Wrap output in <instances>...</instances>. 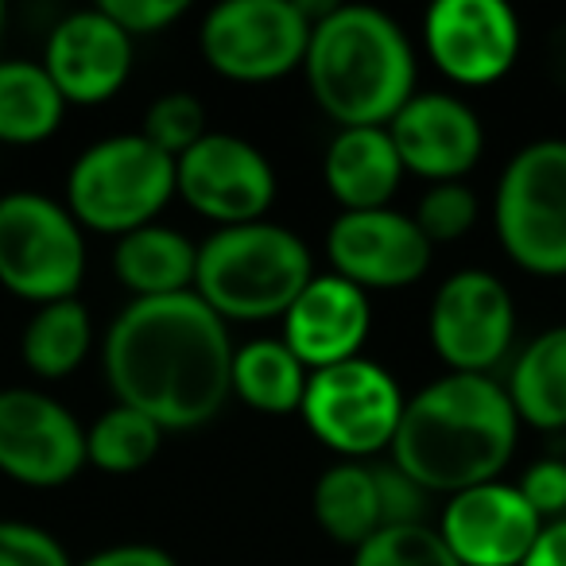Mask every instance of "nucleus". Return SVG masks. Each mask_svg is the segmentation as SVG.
<instances>
[{
    "mask_svg": "<svg viewBox=\"0 0 566 566\" xmlns=\"http://www.w3.org/2000/svg\"><path fill=\"white\" fill-rule=\"evenodd\" d=\"M164 427L156 419H148L144 411L113 403L109 411L94 419L86 427V465L113 478H128L140 473L144 465H151V458L164 447Z\"/></svg>",
    "mask_w": 566,
    "mask_h": 566,
    "instance_id": "obj_26",
    "label": "nucleus"
},
{
    "mask_svg": "<svg viewBox=\"0 0 566 566\" xmlns=\"http://www.w3.org/2000/svg\"><path fill=\"white\" fill-rule=\"evenodd\" d=\"M323 179L342 213L388 210L403 179L388 128H338L323 156Z\"/></svg>",
    "mask_w": 566,
    "mask_h": 566,
    "instance_id": "obj_19",
    "label": "nucleus"
},
{
    "mask_svg": "<svg viewBox=\"0 0 566 566\" xmlns=\"http://www.w3.org/2000/svg\"><path fill=\"white\" fill-rule=\"evenodd\" d=\"M4 20H9V12H4V4H0V43H4Z\"/></svg>",
    "mask_w": 566,
    "mask_h": 566,
    "instance_id": "obj_36",
    "label": "nucleus"
},
{
    "mask_svg": "<svg viewBox=\"0 0 566 566\" xmlns=\"http://www.w3.org/2000/svg\"><path fill=\"white\" fill-rule=\"evenodd\" d=\"M66 102L48 78L43 63L0 59V144L32 148L59 133Z\"/></svg>",
    "mask_w": 566,
    "mask_h": 566,
    "instance_id": "obj_23",
    "label": "nucleus"
},
{
    "mask_svg": "<svg viewBox=\"0 0 566 566\" xmlns=\"http://www.w3.org/2000/svg\"><path fill=\"white\" fill-rule=\"evenodd\" d=\"M315 105L342 128H385L416 94V55L388 12L326 4L303 55Z\"/></svg>",
    "mask_w": 566,
    "mask_h": 566,
    "instance_id": "obj_3",
    "label": "nucleus"
},
{
    "mask_svg": "<svg viewBox=\"0 0 566 566\" xmlns=\"http://www.w3.org/2000/svg\"><path fill=\"white\" fill-rule=\"evenodd\" d=\"M539 527L520 489L496 478L450 496L439 535L462 566H520Z\"/></svg>",
    "mask_w": 566,
    "mask_h": 566,
    "instance_id": "obj_17",
    "label": "nucleus"
},
{
    "mask_svg": "<svg viewBox=\"0 0 566 566\" xmlns=\"http://www.w3.org/2000/svg\"><path fill=\"white\" fill-rule=\"evenodd\" d=\"M206 133H210L206 128V105L195 94H182V90L156 97L148 105V113H144V128H140L144 140L156 144L171 159H179L182 151L195 148Z\"/></svg>",
    "mask_w": 566,
    "mask_h": 566,
    "instance_id": "obj_28",
    "label": "nucleus"
},
{
    "mask_svg": "<svg viewBox=\"0 0 566 566\" xmlns=\"http://www.w3.org/2000/svg\"><path fill=\"white\" fill-rule=\"evenodd\" d=\"M311 280L307 241L275 221L226 226L198 244L195 295L226 326L283 318Z\"/></svg>",
    "mask_w": 566,
    "mask_h": 566,
    "instance_id": "obj_4",
    "label": "nucleus"
},
{
    "mask_svg": "<svg viewBox=\"0 0 566 566\" xmlns=\"http://www.w3.org/2000/svg\"><path fill=\"white\" fill-rule=\"evenodd\" d=\"M311 12L300 0H226L206 12L198 48L229 82H275L303 66Z\"/></svg>",
    "mask_w": 566,
    "mask_h": 566,
    "instance_id": "obj_9",
    "label": "nucleus"
},
{
    "mask_svg": "<svg viewBox=\"0 0 566 566\" xmlns=\"http://www.w3.org/2000/svg\"><path fill=\"white\" fill-rule=\"evenodd\" d=\"M403 403L408 396L385 365L354 357L311 373L300 416L323 447H331L346 462H361L392 447Z\"/></svg>",
    "mask_w": 566,
    "mask_h": 566,
    "instance_id": "obj_8",
    "label": "nucleus"
},
{
    "mask_svg": "<svg viewBox=\"0 0 566 566\" xmlns=\"http://www.w3.org/2000/svg\"><path fill=\"white\" fill-rule=\"evenodd\" d=\"M520 566H566V516L539 527L532 551Z\"/></svg>",
    "mask_w": 566,
    "mask_h": 566,
    "instance_id": "obj_35",
    "label": "nucleus"
},
{
    "mask_svg": "<svg viewBox=\"0 0 566 566\" xmlns=\"http://www.w3.org/2000/svg\"><path fill=\"white\" fill-rule=\"evenodd\" d=\"M82 470L86 427L78 416L40 388H0V473L28 489H59Z\"/></svg>",
    "mask_w": 566,
    "mask_h": 566,
    "instance_id": "obj_11",
    "label": "nucleus"
},
{
    "mask_svg": "<svg viewBox=\"0 0 566 566\" xmlns=\"http://www.w3.org/2000/svg\"><path fill=\"white\" fill-rule=\"evenodd\" d=\"M105 380L164 431L202 427L226 408L233 342L195 292L133 300L105 334Z\"/></svg>",
    "mask_w": 566,
    "mask_h": 566,
    "instance_id": "obj_1",
    "label": "nucleus"
},
{
    "mask_svg": "<svg viewBox=\"0 0 566 566\" xmlns=\"http://www.w3.org/2000/svg\"><path fill=\"white\" fill-rule=\"evenodd\" d=\"M431 241L400 210L338 213L326 229L331 272L369 292H400L431 268Z\"/></svg>",
    "mask_w": 566,
    "mask_h": 566,
    "instance_id": "obj_14",
    "label": "nucleus"
},
{
    "mask_svg": "<svg viewBox=\"0 0 566 566\" xmlns=\"http://www.w3.org/2000/svg\"><path fill=\"white\" fill-rule=\"evenodd\" d=\"M377 470V465H373ZM377 501H380V527H403V524H423L427 516V493L400 473L396 465L377 470Z\"/></svg>",
    "mask_w": 566,
    "mask_h": 566,
    "instance_id": "obj_32",
    "label": "nucleus"
},
{
    "mask_svg": "<svg viewBox=\"0 0 566 566\" xmlns=\"http://www.w3.org/2000/svg\"><path fill=\"white\" fill-rule=\"evenodd\" d=\"M385 128L403 171L431 182H462L485 151L481 117L454 94H411Z\"/></svg>",
    "mask_w": 566,
    "mask_h": 566,
    "instance_id": "obj_16",
    "label": "nucleus"
},
{
    "mask_svg": "<svg viewBox=\"0 0 566 566\" xmlns=\"http://www.w3.org/2000/svg\"><path fill=\"white\" fill-rule=\"evenodd\" d=\"M520 419L504 385L478 373H447L403 403L392 465L423 493H462L496 481L512 462Z\"/></svg>",
    "mask_w": 566,
    "mask_h": 566,
    "instance_id": "obj_2",
    "label": "nucleus"
},
{
    "mask_svg": "<svg viewBox=\"0 0 566 566\" xmlns=\"http://www.w3.org/2000/svg\"><path fill=\"white\" fill-rule=\"evenodd\" d=\"M90 346H94V318L78 295L35 307L20 334V357L40 380L71 377L90 357Z\"/></svg>",
    "mask_w": 566,
    "mask_h": 566,
    "instance_id": "obj_24",
    "label": "nucleus"
},
{
    "mask_svg": "<svg viewBox=\"0 0 566 566\" xmlns=\"http://www.w3.org/2000/svg\"><path fill=\"white\" fill-rule=\"evenodd\" d=\"M354 566H462L442 543L439 527H380L354 551Z\"/></svg>",
    "mask_w": 566,
    "mask_h": 566,
    "instance_id": "obj_27",
    "label": "nucleus"
},
{
    "mask_svg": "<svg viewBox=\"0 0 566 566\" xmlns=\"http://www.w3.org/2000/svg\"><path fill=\"white\" fill-rule=\"evenodd\" d=\"M0 566H74V558L48 527L0 520Z\"/></svg>",
    "mask_w": 566,
    "mask_h": 566,
    "instance_id": "obj_30",
    "label": "nucleus"
},
{
    "mask_svg": "<svg viewBox=\"0 0 566 566\" xmlns=\"http://www.w3.org/2000/svg\"><path fill=\"white\" fill-rule=\"evenodd\" d=\"M423 48L458 86L504 78L520 55V20L504 0H434L423 17Z\"/></svg>",
    "mask_w": 566,
    "mask_h": 566,
    "instance_id": "obj_13",
    "label": "nucleus"
},
{
    "mask_svg": "<svg viewBox=\"0 0 566 566\" xmlns=\"http://www.w3.org/2000/svg\"><path fill=\"white\" fill-rule=\"evenodd\" d=\"M501 249L532 275H566V140H532L509 159L493 198Z\"/></svg>",
    "mask_w": 566,
    "mask_h": 566,
    "instance_id": "obj_7",
    "label": "nucleus"
},
{
    "mask_svg": "<svg viewBox=\"0 0 566 566\" xmlns=\"http://www.w3.org/2000/svg\"><path fill=\"white\" fill-rule=\"evenodd\" d=\"M198 244L171 226H140L117 237L113 249V275L133 300H164V295L195 292Z\"/></svg>",
    "mask_w": 566,
    "mask_h": 566,
    "instance_id": "obj_20",
    "label": "nucleus"
},
{
    "mask_svg": "<svg viewBox=\"0 0 566 566\" xmlns=\"http://www.w3.org/2000/svg\"><path fill=\"white\" fill-rule=\"evenodd\" d=\"M40 63L66 105H102L133 74V40L94 4L51 28Z\"/></svg>",
    "mask_w": 566,
    "mask_h": 566,
    "instance_id": "obj_15",
    "label": "nucleus"
},
{
    "mask_svg": "<svg viewBox=\"0 0 566 566\" xmlns=\"http://www.w3.org/2000/svg\"><path fill=\"white\" fill-rule=\"evenodd\" d=\"M419 233L434 244L442 241H458L462 233H470L473 221H478V195H473L465 182H434L416 206Z\"/></svg>",
    "mask_w": 566,
    "mask_h": 566,
    "instance_id": "obj_29",
    "label": "nucleus"
},
{
    "mask_svg": "<svg viewBox=\"0 0 566 566\" xmlns=\"http://www.w3.org/2000/svg\"><path fill=\"white\" fill-rule=\"evenodd\" d=\"M175 198V159L140 133L105 136L66 171V210L82 229L125 237L164 213Z\"/></svg>",
    "mask_w": 566,
    "mask_h": 566,
    "instance_id": "obj_5",
    "label": "nucleus"
},
{
    "mask_svg": "<svg viewBox=\"0 0 566 566\" xmlns=\"http://www.w3.org/2000/svg\"><path fill=\"white\" fill-rule=\"evenodd\" d=\"M431 349L450 373H478L504 361L516 334V303L504 280L481 268H462L439 283L427 315Z\"/></svg>",
    "mask_w": 566,
    "mask_h": 566,
    "instance_id": "obj_10",
    "label": "nucleus"
},
{
    "mask_svg": "<svg viewBox=\"0 0 566 566\" xmlns=\"http://www.w3.org/2000/svg\"><path fill=\"white\" fill-rule=\"evenodd\" d=\"M97 9L128 35V40H140V35H156L164 28H171L179 17H187V0H102Z\"/></svg>",
    "mask_w": 566,
    "mask_h": 566,
    "instance_id": "obj_31",
    "label": "nucleus"
},
{
    "mask_svg": "<svg viewBox=\"0 0 566 566\" xmlns=\"http://www.w3.org/2000/svg\"><path fill=\"white\" fill-rule=\"evenodd\" d=\"M369 331V295L334 272H315V280L283 315V346L300 357L307 373L361 357Z\"/></svg>",
    "mask_w": 566,
    "mask_h": 566,
    "instance_id": "obj_18",
    "label": "nucleus"
},
{
    "mask_svg": "<svg viewBox=\"0 0 566 566\" xmlns=\"http://www.w3.org/2000/svg\"><path fill=\"white\" fill-rule=\"evenodd\" d=\"M175 195L218 229L264 221L275 198V171L256 144L229 133H206L175 159Z\"/></svg>",
    "mask_w": 566,
    "mask_h": 566,
    "instance_id": "obj_12",
    "label": "nucleus"
},
{
    "mask_svg": "<svg viewBox=\"0 0 566 566\" xmlns=\"http://www.w3.org/2000/svg\"><path fill=\"white\" fill-rule=\"evenodd\" d=\"M86 280V229L40 190L0 195V287L24 303L74 300Z\"/></svg>",
    "mask_w": 566,
    "mask_h": 566,
    "instance_id": "obj_6",
    "label": "nucleus"
},
{
    "mask_svg": "<svg viewBox=\"0 0 566 566\" xmlns=\"http://www.w3.org/2000/svg\"><path fill=\"white\" fill-rule=\"evenodd\" d=\"M307 377L303 361L283 346V338H260L244 342L233 349V365H229V392L244 403V408L260 411V416H292L300 411L303 392H307Z\"/></svg>",
    "mask_w": 566,
    "mask_h": 566,
    "instance_id": "obj_22",
    "label": "nucleus"
},
{
    "mask_svg": "<svg viewBox=\"0 0 566 566\" xmlns=\"http://www.w3.org/2000/svg\"><path fill=\"white\" fill-rule=\"evenodd\" d=\"M315 520L334 543L361 547L369 535L380 532V501H377V470L365 462H338L315 481L311 493Z\"/></svg>",
    "mask_w": 566,
    "mask_h": 566,
    "instance_id": "obj_25",
    "label": "nucleus"
},
{
    "mask_svg": "<svg viewBox=\"0 0 566 566\" xmlns=\"http://www.w3.org/2000/svg\"><path fill=\"white\" fill-rule=\"evenodd\" d=\"M509 400L520 423L539 431L566 427V326H551L532 338L509 373Z\"/></svg>",
    "mask_w": 566,
    "mask_h": 566,
    "instance_id": "obj_21",
    "label": "nucleus"
},
{
    "mask_svg": "<svg viewBox=\"0 0 566 566\" xmlns=\"http://www.w3.org/2000/svg\"><path fill=\"white\" fill-rule=\"evenodd\" d=\"M520 496L539 520H563L566 516V462L563 458H539L527 465L524 478L516 481Z\"/></svg>",
    "mask_w": 566,
    "mask_h": 566,
    "instance_id": "obj_33",
    "label": "nucleus"
},
{
    "mask_svg": "<svg viewBox=\"0 0 566 566\" xmlns=\"http://www.w3.org/2000/svg\"><path fill=\"white\" fill-rule=\"evenodd\" d=\"M78 566H179V563L171 558V551L156 547V543H117V547L94 551Z\"/></svg>",
    "mask_w": 566,
    "mask_h": 566,
    "instance_id": "obj_34",
    "label": "nucleus"
}]
</instances>
